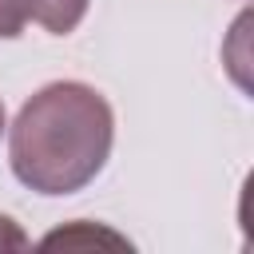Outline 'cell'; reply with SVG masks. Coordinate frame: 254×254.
Instances as JSON below:
<instances>
[{
	"label": "cell",
	"mask_w": 254,
	"mask_h": 254,
	"mask_svg": "<svg viewBox=\"0 0 254 254\" xmlns=\"http://www.w3.org/2000/svg\"><path fill=\"white\" fill-rule=\"evenodd\" d=\"M111 139V103L91 83L56 79L40 87L12 123V175L36 194H75L103 171Z\"/></svg>",
	"instance_id": "cell-1"
},
{
	"label": "cell",
	"mask_w": 254,
	"mask_h": 254,
	"mask_svg": "<svg viewBox=\"0 0 254 254\" xmlns=\"http://www.w3.org/2000/svg\"><path fill=\"white\" fill-rule=\"evenodd\" d=\"M87 0H0V36L12 40L24 32V24H40L52 36L75 32L83 20Z\"/></svg>",
	"instance_id": "cell-2"
},
{
	"label": "cell",
	"mask_w": 254,
	"mask_h": 254,
	"mask_svg": "<svg viewBox=\"0 0 254 254\" xmlns=\"http://www.w3.org/2000/svg\"><path fill=\"white\" fill-rule=\"evenodd\" d=\"M75 242H111V246H123V238L119 234H111V230H91V226H71V230H56V234H48L44 238V246H75Z\"/></svg>",
	"instance_id": "cell-3"
},
{
	"label": "cell",
	"mask_w": 254,
	"mask_h": 254,
	"mask_svg": "<svg viewBox=\"0 0 254 254\" xmlns=\"http://www.w3.org/2000/svg\"><path fill=\"white\" fill-rule=\"evenodd\" d=\"M4 242H8V246H24V234L12 226L8 214H0V246H4Z\"/></svg>",
	"instance_id": "cell-4"
},
{
	"label": "cell",
	"mask_w": 254,
	"mask_h": 254,
	"mask_svg": "<svg viewBox=\"0 0 254 254\" xmlns=\"http://www.w3.org/2000/svg\"><path fill=\"white\" fill-rule=\"evenodd\" d=\"M0 131H4V103H0Z\"/></svg>",
	"instance_id": "cell-5"
}]
</instances>
